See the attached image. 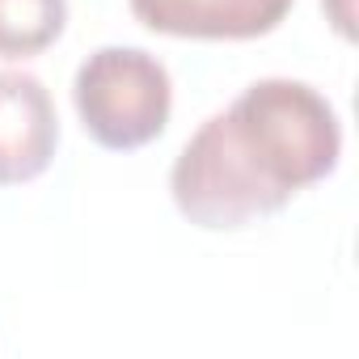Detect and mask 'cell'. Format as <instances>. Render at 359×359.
Wrapping results in <instances>:
<instances>
[{
  "label": "cell",
  "mask_w": 359,
  "mask_h": 359,
  "mask_svg": "<svg viewBox=\"0 0 359 359\" xmlns=\"http://www.w3.org/2000/svg\"><path fill=\"white\" fill-rule=\"evenodd\" d=\"M338 156L342 123L325 93L266 76L182 144L169 169V195L199 229H241L330 177Z\"/></svg>",
  "instance_id": "1"
},
{
  "label": "cell",
  "mask_w": 359,
  "mask_h": 359,
  "mask_svg": "<svg viewBox=\"0 0 359 359\" xmlns=\"http://www.w3.org/2000/svg\"><path fill=\"white\" fill-rule=\"evenodd\" d=\"M72 106L93 144L131 152L169 127L173 81L169 68L140 47H102L76 68Z\"/></svg>",
  "instance_id": "2"
},
{
  "label": "cell",
  "mask_w": 359,
  "mask_h": 359,
  "mask_svg": "<svg viewBox=\"0 0 359 359\" xmlns=\"http://www.w3.org/2000/svg\"><path fill=\"white\" fill-rule=\"evenodd\" d=\"M131 18L165 39L250 43L275 34L296 0H127Z\"/></svg>",
  "instance_id": "3"
},
{
  "label": "cell",
  "mask_w": 359,
  "mask_h": 359,
  "mask_svg": "<svg viewBox=\"0 0 359 359\" xmlns=\"http://www.w3.org/2000/svg\"><path fill=\"white\" fill-rule=\"evenodd\" d=\"M60 114L51 89L30 72H0V187L34 182L55 161Z\"/></svg>",
  "instance_id": "4"
},
{
  "label": "cell",
  "mask_w": 359,
  "mask_h": 359,
  "mask_svg": "<svg viewBox=\"0 0 359 359\" xmlns=\"http://www.w3.org/2000/svg\"><path fill=\"white\" fill-rule=\"evenodd\" d=\"M68 26V0H0V60H34Z\"/></svg>",
  "instance_id": "5"
},
{
  "label": "cell",
  "mask_w": 359,
  "mask_h": 359,
  "mask_svg": "<svg viewBox=\"0 0 359 359\" xmlns=\"http://www.w3.org/2000/svg\"><path fill=\"white\" fill-rule=\"evenodd\" d=\"M321 5H325V13H330V22H334V30L342 34V39H351L355 34V9H351V0H321Z\"/></svg>",
  "instance_id": "6"
}]
</instances>
